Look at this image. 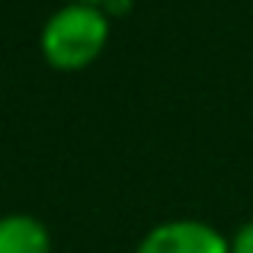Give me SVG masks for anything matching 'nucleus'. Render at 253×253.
Wrapping results in <instances>:
<instances>
[{
	"label": "nucleus",
	"mask_w": 253,
	"mask_h": 253,
	"mask_svg": "<svg viewBox=\"0 0 253 253\" xmlns=\"http://www.w3.org/2000/svg\"><path fill=\"white\" fill-rule=\"evenodd\" d=\"M231 253H253V221L237 228V234L231 237Z\"/></svg>",
	"instance_id": "20e7f679"
},
{
	"label": "nucleus",
	"mask_w": 253,
	"mask_h": 253,
	"mask_svg": "<svg viewBox=\"0 0 253 253\" xmlns=\"http://www.w3.org/2000/svg\"><path fill=\"white\" fill-rule=\"evenodd\" d=\"M109 42V16L103 6L68 3L55 10L42 26L39 48L42 58L58 71H84L103 55Z\"/></svg>",
	"instance_id": "f257e3e1"
},
{
	"label": "nucleus",
	"mask_w": 253,
	"mask_h": 253,
	"mask_svg": "<svg viewBox=\"0 0 253 253\" xmlns=\"http://www.w3.org/2000/svg\"><path fill=\"white\" fill-rule=\"evenodd\" d=\"M131 10V0H106V3H103V13H106V16H125V13H128Z\"/></svg>",
	"instance_id": "39448f33"
},
{
	"label": "nucleus",
	"mask_w": 253,
	"mask_h": 253,
	"mask_svg": "<svg viewBox=\"0 0 253 253\" xmlns=\"http://www.w3.org/2000/svg\"><path fill=\"white\" fill-rule=\"evenodd\" d=\"M135 253H231V241L205 221L176 218L151 228Z\"/></svg>",
	"instance_id": "f03ea898"
},
{
	"label": "nucleus",
	"mask_w": 253,
	"mask_h": 253,
	"mask_svg": "<svg viewBox=\"0 0 253 253\" xmlns=\"http://www.w3.org/2000/svg\"><path fill=\"white\" fill-rule=\"evenodd\" d=\"M0 253H51V234L32 215L0 218Z\"/></svg>",
	"instance_id": "7ed1b4c3"
},
{
	"label": "nucleus",
	"mask_w": 253,
	"mask_h": 253,
	"mask_svg": "<svg viewBox=\"0 0 253 253\" xmlns=\"http://www.w3.org/2000/svg\"><path fill=\"white\" fill-rule=\"evenodd\" d=\"M71 3H90V6H103L106 0H71Z\"/></svg>",
	"instance_id": "423d86ee"
}]
</instances>
